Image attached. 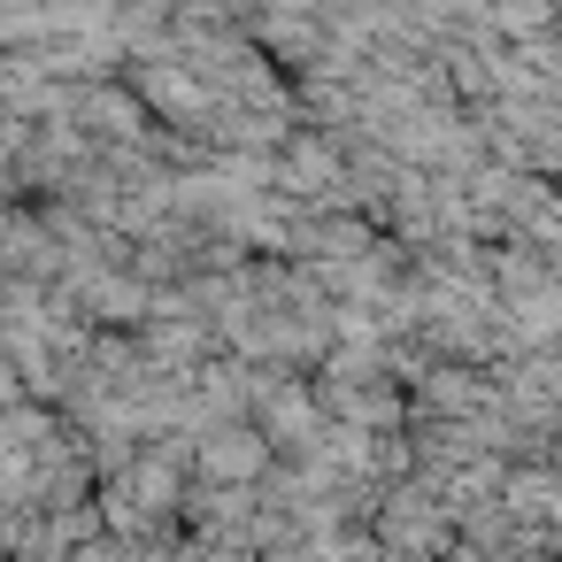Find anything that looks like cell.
<instances>
[{
    "mask_svg": "<svg viewBox=\"0 0 562 562\" xmlns=\"http://www.w3.org/2000/svg\"><path fill=\"white\" fill-rule=\"evenodd\" d=\"M63 124H93V132L116 139V147L147 139V109L132 101V86H70V93H63Z\"/></svg>",
    "mask_w": 562,
    "mask_h": 562,
    "instance_id": "cell-3",
    "label": "cell"
},
{
    "mask_svg": "<svg viewBox=\"0 0 562 562\" xmlns=\"http://www.w3.org/2000/svg\"><path fill=\"white\" fill-rule=\"evenodd\" d=\"M16 401H24V385H16V362L0 355V408H16Z\"/></svg>",
    "mask_w": 562,
    "mask_h": 562,
    "instance_id": "cell-5",
    "label": "cell"
},
{
    "mask_svg": "<svg viewBox=\"0 0 562 562\" xmlns=\"http://www.w3.org/2000/svg\"><path fill=\"white\" fill-rule=\"evenodd\" d=\"M278 147H285V155H278V170H270V178H278L285 193H339V186H347V155H339L331 139L285 132Z\"/></svg>",
    "mask_w": 562,
    "mask_h": 562,
    "instance_id": "cell-4",
    "label": "cell"
},
{
    "mask_svg": "<svg viewBox=\"0 0 562 562\" xmlns=\"http://www.w3.org/2000/svg\"><path fill=\"white\" fill-rule=\"evenodd\" d=\"M132 101H139L147 116H170V124H186V132L216 116V93H209V86H201L186 63H170V55H162V63H139V78H132Z\"/></svg>",
    "mask_w": 562,
    "mask_h": 562,
    "instance_id": "cell-2",
    "label": "cell"
},
{
    "mask_svg": "<svg viewBox=\"0 0 562 562\" xmlns=\"http://www.w3.org/2000/svg\"><path fill=\"white\" fill-rule=\"evenodd\" d=\"M63 562H116V554H109V539H86V547H70Z\"/></svg>",
    "mask_w": 562,
    "mask_h": 562,
    "instance_id": "cell-6",
    "label": "cell"
},
{
    "mask_svg": "<svg viewBox=\"0 0 562 562\" xmlns=\"http://www.w3.org/2000/svg\"><path fill=\"white\" fill-rule=\"evenodd\" d=\"M193 477L201 485H262L270 477V447L255 424H209L193 439Z\"/></svg>",
    "mask_w": 562,
    "mask_h": 562,
    "instance_id": "cell-1",
    "label": "cell"
}]
</instances>
